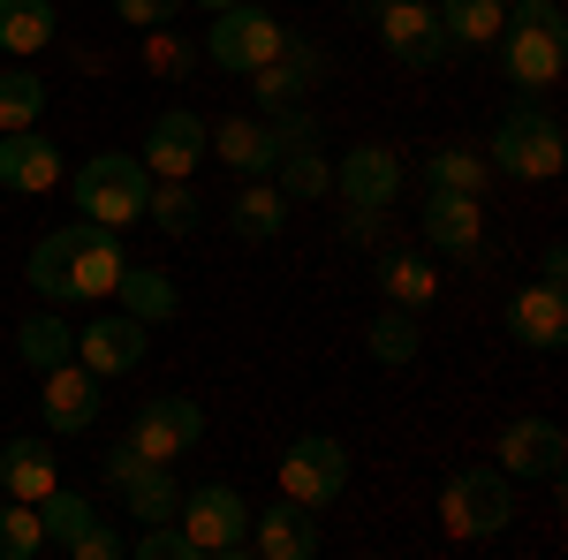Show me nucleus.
<instances>
[{
  "label": "nucleus",
  "instance_id": "obj_3",
  "mask_svg": "<svg viewBox=\"0 0 568 560\" xmlns=\"http://www.w3.org/2000/svg\"><path fill=\"white\" fill-rule=\"evenodd\" d=\"M77 190V220H99V227H130L144 220V197H152V174L136 152H91L84 167L69 174Z\"/></svg>",
  "mask_w": 568,
  "mask_h": 560
},
{
  "label": "nucleus",
  "instance_id": "obj_16",
  "mask_svg": "<svg viewBox=\"0 0 568 560\" xmlns=\"http://www.w3.org/2000/svg\"><path fill=\"white\" fill-rule=\"evenodd\" d=\"M205 152H220V167H235L243 182H273V167H281V130L265 114H235V122L205 130Z\"/></svg>",
  "mask_w": 568,
  "mask_h": 560
},
{
  "label": "nucleus",
  "instance_id": "obj_6",
  "mask_svg": "<svg viewBox=\"0 0 568 560\" xmlns=\"http://www.w3.org/2000/svg\"><path fill=\"white\" fill-rule=\"evenodd\" d=\"M342 492H349V447H342L334 431L288 439V455H281V500H296V508H334Z\"/></svg>",
  "mask_w": 568,
  "mask_h": 560
},
{
  "label": "nucleus",
  "instance_id": "obj_36",
  "mask_svg": "<svg viewBox=\"0 0 568 560\" xmlns=\"http://www.w3.org/2000/svg\"><path fill=\"white\" fill-rule=\"evenodd\" d=\"M122 553H136V560H197V546H190V530H182V522H144Z\"/></svg>",
  "mask_w": 568,
  "mask_h": 560
},
{
  "label": "nucleus",
  "instance_id": "obj_38",
  "mask_svg": "<svg viewBox=\"0 0 568 560\" xmlns=\"http://www.w3.org/2000/svg\"><path fill=\"white\" fill-rule=\"evenodd\" d=\"M114 16H122L130 31H160V23L182 16V0H114Z\"/></svg>",
  "mask_w": 568,
  "mask_h": 560
},
{
  "label": "nucleus",
  "instance_id": "obj_9",
  "mask_svg": "<svg viewBox=\"0 0 568 560\" xmlns=\"http://www.w3.org/2000/svg\"><path fill=\"white\" fill-rule=\"evenodd\" d=\"M205 130H213L205 114H190V106H160L152 130H144V152H136L144 174H152V182H190V174L213 160V152H205Z\"/></svg>",
  "mask_w": 568,
  "mask_h": 560
},
{
  "label": "nucleus",
  "instance_id": "obj_27",
  "mask_svg": "<svg viewBox=\"0 0 568 560\" xmlns=\"http://www.w3.org/2000/svg\"><path fill=\"white\" fill-rule=\"evenodd\" d=\"M114 492L130 500L136 522H175V508H182V485H175V470H168V462H136Z\"/></svg>",
  "mask_w": 568,
  "mask_h": 560
},
{
  "label": "nucleus",
  "instance_id": "obj_37",
  "mask_svg": "<svg viewBox=\"0 0 568 560\" xmlns=\"http://www.w3.org/2000/svg\"><path fill=\"white\" fill-rule=\"evenodd\" d=\"M144 61H152V69H168V77H182V69H190L197 53L175 39V23H160V31H144Z\"/></svg>",
  "mask_w": 568,
  "mask_h": 560
},
{
  "label": "nucleus",
  "instance_id": "obj_19",
  "mask_svg": "<svg viewBox=\"0 0 568 560\" xmlns=\"http://www.w3.org/2000/svg\"><path fill=\"white\" fill-rule=\"evenodd\" d=\"M61 144L39 130H0V190L8 197H45L53 182H61Z\"/></svg>",
  "mask_w": 568,
  "mask_h": 560
},
{
  "label": "nucleus",
  "instance_id": "obj_28",
  "mask_svg": "<svg viewBox=\"0 0 568 560\" xmlns=\"http://www.w3.org/2000/svg\"><path fill=\"white\" fill-rule=\"evenodd\" d=\"M227 227H235L243 243H273V235L288 227V197H281L273 182H243L235 205H227Z\"/></svg>",
  "mask_w": 568,
  "mask_h": 560
},
{
  "label": "nucleus",
  "instance_id": "obj_10",
  "mask_svg": "<svg viewBox=\"0 0 568 560\" xmlns=\"http://www.w3.org/2000/svg\"><path fill=\"white\" fill-rule=\"evenodd\" d=\"M205 439V409L190 401V394H152V401H136L130 417V447L144 462H175Z\"/></svg>",
  "mask_w": 568,
  "mask_h": 560
},
{
  "label": "nucleus",
  "instance_id": "obj_25",
  "mask_svg": "<svg viewBox=\"0 0 568 560\" xmlns=\"http://www.w3.org/2000/svg\"><path fill=\"white\" fill-rule=\"evenodd\" d=\"M61 31V16H53V0H0V53H16V61H31L45 53Z\"/></svg>",
  "mask_w": 568,
  "mask_h": 560
},
{
  "label": "nucleus",
  "instance_id": "obj_1",
  "mask_svg": "<svg viewBox=\"0 0 568 560\" xmlns=\"http://www.w3.org/2000/svg\"><path fill=\"white\" fill-rule=\"evenodd\" d=\"M122 227H99V220H69V227H53L39 235V251L23 265V281L39 288L45 303H106L114 296V281H122Z\"/></svg>",
  "mask_w": 568,
  "mask_h": 560
},
{
  "label": "nucleus",
  "instance_id": "obj_12",
  "mask_svg": "<svg viewBox=\"0 0 568 560\" xmlns=\"http://www.w3.org/2000/svg\"><path fill=\"white\" fill-rule=\"evenodd\" d=\"M379 8V45L402 69H439L447 61V31H439L433 0H372Z\"/></svg>",
  "mask_w": 568,
  "mask_h": 560
},
{
  "label": "nucleus",
  "instance_id": "obj_18",
  "mask_svg": "<svg viewBox=\"0 0 568 560\" xmlns=\"http://www.w3.org/2000/svg\"><path fill=\"white\" fill-rule=\"evenodd\" d=\"M568 462V431L554 417H516V425L500 431V470L524 477V485H546V477H561Z\"/></svg>",
  "mask_w": 568,
  "mask_h": 560
},
{
  "label": "nucleus",
  "instance_id": "obj_4",
  "mask_svg": "<svg viewBox=\"0 0 568 560\" xmlns=\"http://www.w3.org/2000/svg\"><path fill=\"white\" fill-rule=\"evenodd\" d=\"M485 167L508 174V182H554L568 167V136L554 114H538V106H516V114H500V130L485 144Z\"/></svg>",
  "mask_w": 568,
  "mask_h": 560
},
{
  "label": "nucleus",
  "instance_id": "obj_21",
  "mask_svg": "<svg viewBox=\"0 0 568 560\" xmlns=\"http://www.w3.org/2000/svg\"><path fill=\"white\" fill-rule=\"evenodd\" d=\"M318 508H258L251 516V553H265V560H318Z\"/></svg>",
  "mask_w": 568,
  "mask_h": 560
},
{
  "label": "nucleus",
  "instance_id": "obj_32",
  "mask_svg": "<svg viewBox=\"0 0 568 560\" xmlns=\"http://www.w3.org/2000/svg\"><path fill=\"white\" fill-rule=\"evenodd\" d=\"M273 190H281L288 205H311V197H326V190H334V160H318V144H304V152H281Z\"/></svg>",
  "mask_w": 568,
  "mask_h": 560
},
{
  "label": "nucleus",
  "instance_id": "obj_14",
  "mask_svg": "<svg viewBox=\"0 0 568 560\" xmlns=\"http://www.w3.org/2000/svg\"><path fill=\"white\" fill-rule=\"evenodd\" d=\"M500 69L516 91H554L568 69V31H530V23H500Z\"/></svg>",
  "mask_w": 568,
  "mask_h": 560
},
{
  "label": "nucleus",
  "instance_id": "obj_15",
  "mask_svg": "<svg viewBox=\"0 0 568 560\" xmlns=\"http://www.w3.org/2000/svg\"><path fill=\"white\" fill-rule=\"evenodd\" d=\"M417 227H425V251H439V258H478L485 205H478V197H463V190H425Z\"/></svg>",
  "mask_w": 568,
  "mask_h": 560
},
{
  "label": "nucleus",
  "instance_id": "obj_17",
  "mask_svg": "<svg viewBox=\"0 0 568 560\" xmlns=\"http://www.w3.org/2000/svg\"><path fill=\"white\" fill-rule=\"evenodd\" d=\"M39 409H45V431H61V439L91 431L99 425V371H84V364L39 371Z\"/></svg>",
  "mask_w": 568,
  "mask_h": 560
},
{
  "label": "nucleus",
  "instance_id": "obj_35",
  "mask_svg": "<svg viewBox=\"0 0 568 560\" xmlns=\"http://www.w3.org/2000/svg\"><path fill=\"white\" fill-rule=\"evenodd\" d=\"M39 553H45L39 500H8L0 508V560H39Z\"/></svg>",
  "mask_w": 568,
  "mask_h": 560
},
{
  "label": "nucleus",
  "instance_id": "obj_29",
  "mask_svg": "<svg viewBox=\"0 0 568 560\" xmlns=\"http://www.w3.org/2000/svg\"><path fill=\"white\" fill-rule=\"evenodd\" d=\"M447 45H493L508 23V0H433Z\"/></svg>",
  "mask_w": 568,
  "mask_h": 560
},
{
  "label": "nucleus",
  "instance_id": "obj_13",
  "mask_svg": "<svg viewBox=\"0 0 568 560\" xmlns=\"http://www.w3.org/2000/svg\"><path fill=\"white\" fill-rule=\"evenodd\" d=\"M334 190H342V205H356V213L402 205V152L394 144H349L342 167H334Z\"/></svg>",
  "mask_w": 568,
  "mask_h": 560
},
{
  "label": "nucleus",
  "instance_id": "obj_22",
  "mask_svg": "<svg viewBox=\"0 0 568 560\" xmlns=\"http://www.w3.org/2000/svg\"><path fill=\"white\" fill-rule=\"evenodd\" d=\"M53 485H61L53 447H39V439H8L0 447V500H45Z\"/></svg>",
  "mask_w": 568,
  "mask_h": 560
},
{
  "label": "nucleus",
  "instance_id": "obj_39",
  "mask_svg": "<svg viewBox=\"0 0 568 560\" xmlns=\"http://www.w3.org/2000/svg\"><path fill=\"white\" fill-rule=\"evenodd\" d=\"M508 23H530V31H568L561 0H508Z\"/></svg>",
  "mask_w": 568,
  "mask_h": 560
},
{
  "label": "nucleus",
  "instance_id": "obj_8",
  "mask_svg": "<svg viewBox=\"0 0 568 560\" xmlns=\"http://www.w3.org/2000/svg\"><path fill=\"white\" fill-rule=\"evenodd\" d=\"M39 522H45V546H61L69 560H122V538L99 516V500L69 492V485H53L39 500Z\"/></svg>",
  "mask_w": 568,
  "mask_h": 560
},
{
  "label": "nucleus",
  "instance_id": "obj_30",
  "mask_svg": "<svg viewBox=\"0 0 568 560\" xmlns=\"http://www.w3.org/2000/svg\"><path fill=\"white\" fill-rule=\"evenodd\" d=\"M485 182H493V167H485V152H470V144H433V152H425V190L485 197Z\"/></svg>",
  "mask_w": 568,
  "mask_h": 560
},
{
  "label": "nucleus",
  "instance_id": "obj_42",
  "mask_svg": "<svg viewBox=\"0 0 568 560\" xmlns=\"http://www.w3.org/2000/svg\"><path fill=\"white\" fill-rule=\"evenodd\" d=\"M197 8H205V16H213V8H235V0H197Z\"/></svg>",
  "mask_w": 568,
  "mask_h": 560
},
{
  "label": "nucleus",
  "instance_id": "obj_23",
  "mask_svg": "<svg viewBox=\"0 0 568 560\" xmlns=\"http://www.w3.org/2000/svg\"><path fill=\"white\" fill-rule=\"evenodd\" d=\"M114 303L130 310V318H144V326H175L182 310V288L160 273V265H122V281H114Z\"/></svg>",
  "mask_w": 568,
  "mask_h": 560
},
{
  "label": "nucleus",
  "instance_id": "obj_5",
  "mask_svg": "<svg viewBox=\"0 0 568 560\" xmlns=\"http://www.w3.org/2000/svg\"><path fill=\"white\" fill-rule=\"evenodd\" d=\"M281 45H288V23L273 8H258V0L213 8V23H205V61L227 69V77H251L265 61H281Z\"/></svg>",
  "mask_w": 568,
  "mask_h": 560
},
{
  "label": "nucleus",
  "instance_id": "obj_2",
  "mask_svg": "<svg viewBox=\"0 0 568 560\" xmlns=\"http://www.w3.org/2000/svg\"><path fill=\"white\" fill-rule=\"evenodd\" d=\"M508 522H516V477L500 462H470V470H455L439 485V530L447 538L478 546V538H500Z\"/></svg>",
  "mask_w": 568,
  "mask_h": 560
},
{
  "label": "nucleus",
  "instance_id": "obj_41",
  "mask_svg": "<svg viewBox=\"0 0 568 560\" xmlns=\"http://www.w3.org/2000/svg\"><path fill=\"white\" fill-rule=\"evenodd\" d=\"M136 462H144V455H136L130 439H122V447H106V485H122V477H130Z\"/></svg>",
  "mask_w": 568,
  "mask_h": 560
},
{
  "label": "nucleus",
  "instance_id": "obj_11",
  "mask_svg": "<svg viewBox=\"0 0 568 560\" xmlns=\"http://www.w3.org/2000/svg\"><path fill=\"white\" fill-rule=\"evenodd\" d=\"M144 348H152V326H144V318H130L122 303H114V310H99L91 326H77V364H84V371H99V379L136 371V364H144Z\"/></svg>",
  "mask_w": 568,
  "mask_h": 560
},
{
  "label": "nucleus",
  "instance_id": "obj_40",
  "mask_svg": "<svg viewBox=\"0 0 568 560\" xmlns=\"http://www.w3.org/2000/svg\"><path fill=\"white\" fill-rule=\"evenodd\" d=\"M538 281L568 288V251H561V243H546V251H538Z\"/></svg>",
  "mask_w": 568,
  "mask_h": 560
},
{
  "label": "nucleus",
  "instance_id": "obj_26",
  "mask_svg": "<svg viewBox=\"0 0 568 560\" xmlns=\"http://www.w3.org/2000/svg\"><path fill=\"white\" fill-rule=\"evenodd\" d=\"M16 356H23L31 371H53V364H77V326H69L61 310H31V318L16 326Z\"/></svg>",
  "mask_w": 568,
  "mask_h": 560
},
{
  "label": "nucleus",
  "instance_id": "obj_33",
  "mask_svg": "<svg viewBox=\"0 0 568 560\" xmlns=\"http://www.w3.org/2000/svg\"><path fill=\"white\" fill-rule=\"evenodd\" d=\"M144 220L160 227V235H197V220H205V205H197V190L190 182H152V197H144Z\"/></svg>",
  "mask_w": 568,
  "mask_h": 560
},
{
  "label": "nucleus",
  "instance_id": "obj_24",
  "mask_svg": "<svg viewBox=\"0 0 568 560\" xmlns=\"http://www.w3.org/2000/svg\"><path fill=\"white\" fill-rule=\"evenodd\" d=\"M379 296H387L394 310H425V303L439 296V265L425 258V251H387V258H379Z\"/></svg>",
  "mask_w": 568,
  "mask_h": 560
},
{
  "label": "nucleus",
  "instance_id": "obj_20",
  "mask_svg": "<svg viewBox=\"0 0 568 560\" xmlns=\"http://www.w3.org/2000/svg\"><path fill=\"white\" fill-rule=\"evenodd\" d=\"M508 334L524 348H538V356H561L568 348V288H554V281L516 288L508 296Z\"/></svg>",
  "mask_w": 568,
  "mask_h": 560
},
{
  "label": "nucleus",
  "instance_id": "obj_7",
  "mask_svg": "<svg viewBox=\"0 0 568 560\" xmlns=\"http://www.w3.org/2000/svg\"><path fill=\"white\" fill-rule=\"evenodd\" d=\"M175 522L190 530V546L197 560H227V553H251V500L235 492V485H197V492H182Z\"/></svg>",
  "mask_w": 568,
  "mask_h": 560
},
{
  "label": "nucleus",
  "instance_id": "obj_34",
  "mask_svg": "<svg viewBox=\"0 0 568 560\" xmlns=\"http://www.w3.org/2000/svg\"><path fill=\"white\" fill-rule=\"evenodd\" d=\"M45 77L39 69H0V130H39Z\"/></svg>",
  "mask_w": 568,
  "mask_h": 560
},
{
  "label": "nucleus",
  "instance_id": "obj_31",
  "mask_svg": "<svg viewBox=\"0 0 568 560\" xmlns=\"http://www.w3.org/2000/svg\"><path fill=\"white\" fill-rule=\"evenodd\" d=\"M364 348H372V364H387V371H402V364H417V348H425V334H417V310H379L372 326H364Z\"/></svg>",
  "mask_w": 568,
  "mask_h": 560
}]
</instances>
